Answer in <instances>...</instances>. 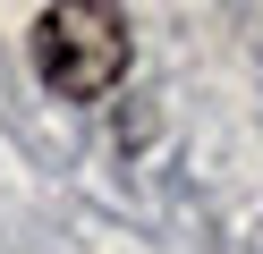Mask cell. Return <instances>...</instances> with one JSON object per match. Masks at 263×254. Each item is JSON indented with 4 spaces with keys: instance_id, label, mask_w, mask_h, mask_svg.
I'll return each instance as SVG.
<instances>
[{
    "instance_id": "obj_1",
    "label": "cell",
    "mask_w": 263,
    "mask_h": 254,
    "mask_svg": "<svg viewBox=\"0 0 263 254\" xmlns=\"http://www.w3.org/2000/svg\"><path fill=\"white\" fill-rule=\"evenodd\" d=\"M34 76L68 102H102L127 76V17L102 0H68V9L34 17Z\"/></svg>"
}]
</instances>
